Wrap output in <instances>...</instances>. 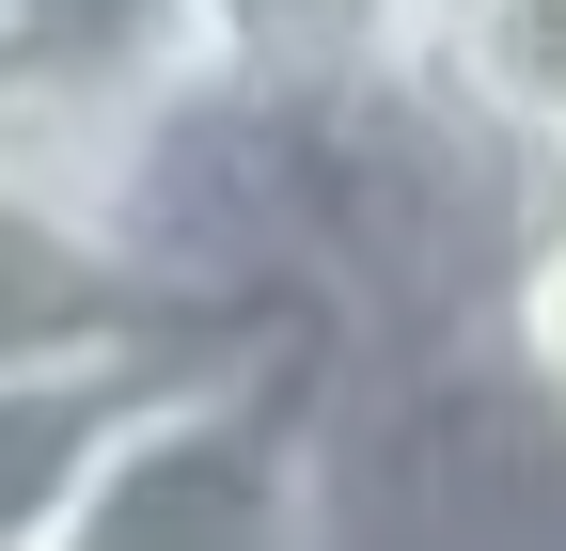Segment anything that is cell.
<instances>
[{
	"mask_svg": "<svg viewBox=\"0 0 566 551\" xmlns=\"http://www.w3.org/2000/svg\"><path fill=\"white\" fill-rule=\"evenodd\" d=\"M331 331L237 315L126 394L32 551H331Z\"/></svg>",
	"mask_w": 566,
	"mask_h": 551,
	"instance_id": "6da1fadb",
	"label": "cell"
},
{
	"mask_svg": "<svg viewBox=\"0 0 566 551\" xmlns=\"http://www.w3.org/2000/svg\"><path fill=\"white\" fill-rule=\"evenodd\" d=\"M174 95H205V0H0V174L63 189L80 221Z\"/></svg>",
	"mask_w": 566,
	"mask_h": 551,
	"instance_id": "7a4b0ae2",
	"label": "cell"
},
{
	"mask_svg": "<svg viewBox=\"0 0 566 551\" xmlns=\"http://www.w3.org/2000/svg\"><path fill=\"white\" fill-rule=\"evenodd\" d=\"M174 300L142 284V268L80 221L63 189L0 174V378L17 363H111V347H174Z\"/></svg>",
	"mask_w": 566,
	"mask_h": 551,
	"instance_id": "3957f363",
	"label": "cell"
},
{
	"mask_svg": "<svg viewBox=\"0 0 566 551\" xmlns=\"http://www.w3.org/2000/svg\"><path fill=\"white\" fill-rule=\"evenodd\" d=\"M409 32L424 0H205V80L268 111H331V95L409 80Z\"/></svg>",
	"mask_w": 566,
	"mask_h": 551,
	"instance_id": "277c9868",
	"label": "cell"
},
{
	"mask_svg": "<svg viewBox=\"0 0 566 551\" xmlns=\"http://www.w3.org/2000/svg\"><path fill=\"white\" fill-rule=\"evenodd\" d=\"M409 80H424V95H457L504 158L566 174V0H424Z\"/></svg>",
	"mask_w": 566,
	"mask_h": 551,
	"instance_id": "5b68a950",
	"label": "cell"
},
{
	"mask_svg": "<svg viewBox=\"0 0 566 551\" xmlns=\"http://www.w3.org/2000/svg\"><path fill=\"white\" fill-rule=\"evenodd\" d=\"M174 347H205V331H174ZM174 347H111V363H17V378H0V551H32V536L63 520L80 457L126 426V394L158 378Z\"/></svg>",
	"mask_w": 566,
	"mask_h": 551,
	"instance_id": "8992f818",
	"label": "cell"
},
{
	"mask_svg": "<svg viewBox=\"0 0 566 551\" xmlns=\"http://www.w3.org/2000/svg\"><path fill=\"white\" fill-rule=\"evenodd\" d=\"M535 394H566V174H551V205H535V252H520V284H504V331H488Z\"/></svg>",
	"mask_w": 566,
	"mask_h": 551,
	"instance_id": "52a82bcc",
	"label": "cell"
}]
</instances>
